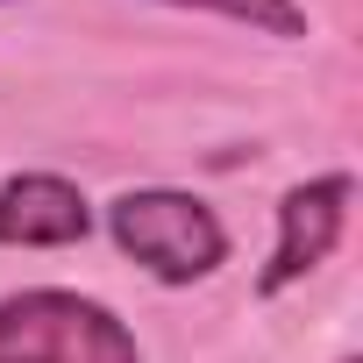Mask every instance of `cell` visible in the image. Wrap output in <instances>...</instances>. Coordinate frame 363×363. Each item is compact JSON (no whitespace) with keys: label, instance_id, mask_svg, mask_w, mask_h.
I'll use <instances>...</instances> for the list:
<instances>
[{"label":"cell","instance_id":"cell-1","mask_svg":"<svg viewBox=\"0 0 363 363\" xmlns=\"http://www.w3.org/2000/svg\"><path fill=\"white\" fill-rule=\"evenodd\" d=\"M107 235L121 257H135L157 285H200L228 264V228L214 221L207 200L171 193V186H135L107 207Z\"/></svg>","mask_w":363,"mask_h":363},{"label":"cell","instance_id":"cell-5","mask_svg":"<svg viewBox=\"0 0 363 363\" xmlns=\"http://www.w3.org/2000/svg\"><path fill=\"white\" fill-rule=\"evenodd\" d=\"M171 8H207V15L242 22V29L278 36V43H299L306 36V8H299V0H171Z\"/></svg>","mask_w":363,"mask_h":363},{"label":"cell","instance_id":"cell-2","mask_svg":"<svg viewBox=\"0 0 363 363\" xmlns=\"http://www.w3.org/2000/svg\"><path fill=\"white\" fill-rule=\"evenodd\" d=\"M0 363H143V349L100 299L36 285L0 299Z\"/></svg>","mask_w":363,"mask_h":363},{"label":"cell","instance_id":"cell-3","mask_svg":"<svg viewBox=\"0 0 363 363\" xmlns=\"http://www.w3.org/2000/svg\"><path fill=\"white\" fill-rule=\"evenodd\" d=\"M349 200H356V178L349 171H328V178H306V186H292L278 200V250L257 278L264 299H278L285 285H299L306 271H320L349 228Z\"/></svg>","mask_w":363,"mask_h":363},{"label":"cell","instance_id":"cell-4","mask_svg":"<svg viewBox=\"0 0 363 363\" xmlns=\"http://www.w3.org/2000/svg\"><path fill=\"white\" fill-rule=\"evenodd\" d=\"M86 228L93 207L57 171H22L0 186V250H72L86 242Z\"/></svg>","mask_w":363,"mask_h":363},{"label":"cell","instance_id":"cell-6","mask_svg":"<svg viewBox=\"0 0 363 363\" xmlns=\"http://www.w3.org/2000/svg\"><path fill=\"white\" fill-rule=\"evenodd\" d=\"M342 363H356V356H342Z\"/></svg>","mask_w":363,"mask_h":363}]
</instances>
